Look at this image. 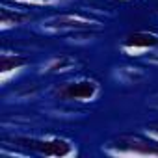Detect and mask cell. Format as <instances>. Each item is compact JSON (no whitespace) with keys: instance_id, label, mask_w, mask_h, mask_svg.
Returning a JSON list of instances; mask_svg holds the SVG:
<instances>
[{"instance_id":"obj_1","label":"cell","mask_w":158,"mask_h":158,"mask_svg":"<svg viewBox=\"0 0 158 158\" xmlns=\"http://www.w3.org/2000/svg\"><path fill=\"white\" fill-rule=\"evenodd\" d=\"M11 145L19 149L24 156H50V158H69L76 156V145L65 138L58 136H15Z\"/></svg>"},{"instance_id":"obj_2","label":"cell","mask_w":158,"mask_h":158,"mask_svg":"<svg viewBox=\"0 0 158 158\" xmlns=\"http://www.w3.org/2000/svg\"><path fill=\"white\" fill-rule=\"evenodd\" d=\"M104 152L110 156H125V158H158V143L149 136L125 134L106 143Z\"/></svg>"},{"instance_id":"obj_3","label":"cell","mask_w":158,"mask_h":158,"mask_svg":"<svg viewBox=\"0 0 158 158\" xmlns=\"http://www.w3.org/2000/svg\"><path fill=\"white\" fill-rule=\"evenodd\" d=\"M101 26V21L82 13H60L43 21L41 28L48 34H82Z\"/></svg>"},{"instance_id":"obj_4","label":"cell","mask_w":158,"mask_h":158,"mask_svg":"<svg viewBox=\"0 0 158 158\" xmlns=\"http://www.w3.org/2000/svg\"><path fill=\"white\" fill-rule=\"evenodd\" d=\"M99 93L101 86L93 78H74V80L63 82L56 89V97L69 102H91L99 97Z\"/></svg>"},{"instance_id":"obj_5","label":"cell","mask_w":158,"mask_h":158,"mask_svg":"<svg viewBox=\"0 0 158 158\" xmlns=\"http://www.w3.org/2000/svg\"><path fill=\"white\" fill-rule=\"evenodd\" d=\"M156 48H158V34L145 32V30L128 34L121 43V50L130 58H141Z\"/></svg>"},{"instance_id":"obj_6","label":"cell","mask_w":158,"mask_h":158,"mask_svg":"<svg viewBox=\"0 0 158 158\" xmlns=\"http://www.w3.org/2000/svg\"><path fill=\"white\" fill-rule=\"evenodd\" d=\"M28 63V60L21 54H13V52H4L0 58V82L6 84L8 80L21 73V69H24V65Z\"/></svg>"},{"instance_id":"obj_7","label":"cell","mask_w":158,"mask_h":158,"mask_svg":"<svg viewBox=\"0 0 158 158\" xmlns=\"http://www.w3.org/2000/svg\"><path fill=\"white\" fill-rule=\"evenodd\" d=\"M21 6H15V8H10L8 4H4L0 8V28L2 30H10L13 26H19L23 23H26L30 19V15L24 11V10H19Z\"/></svg>"},{"instance_id":"obj_8","label":"cell","mask_w":158,"mask_h":158,"mask_svg":"<svg viewBox=\"0 0 158 158\" xmlns=\"http://www.w3.org/2000/svg\"><path fill=\"white\" fill-rule=\"evenodd\" d=\"M74 65H76V61H74L71 56H56V58H52V60L47 61V65H45V73L58 74V73L71 71Z\"/></svg>"},{"instance_id":"obj_9","label":"cell","mask_w":158,"mask_h":158,"mask_svg":"<svg viewBox=\"0 0 158 158\" xmlns=\"http://www.w3.org/2000/svg\"><path fill=\"white\" fill-rule=\"evenodd\" d=\"M6 2L21 8H47V6H58L67 0H6Z\"/></svg>"},{"instance_id":"obj_10","label":"cell","mask_w":158,"mask_h":158,"mask_svg":"<svg viewBox=\"0 0 158 158\" xmlns=\"http://www.w3.org/2000/svg\"><path fill=\"white\" fill-rule=\"evenodd\" d=\"M121 78L127 82V84H138L141 78H143V73L139 71V69H132V67H125L123 71H121Z\"/></svg>"},{"instance_id":"obj_11","label":"cell","mask_w":158,"mask_h":158,"mask_svg":"<svg viewBox=\"0 0 158 158\" xmlns=\"http://www.w3.org/2000/svg\"><path fill=\"white\" fill-rule=\"evenodd\" d=\"M145 136H149L151 139H154L158 143V123H152L145 128Z\"/></svg>"},{"instance_id":"obj_12","label":"cell","mask_w":158,"mask_h":158,"mask_svg":"<svg viewBox=\"0 0 158 158\" xmlns=\"http://www.w3.org/2000/svg\"><path fill=\"white\" fill-rule=\"evenodd\" d=\"M147 61H149V63H154V65H158V48H156V50H152V52L147 56Z\"/></svg>"},{"instance_id":"obj_13","label":"cell","mask_w":158,"mask_h":158,"mask_svg":"<svg viewBox=\"0 0 158 158\" xmlns=\"http://www.w3.org/2000/svg\"><path fill=\"white\" fill-rule=\"evenodd\" d=\"M156 106H158V101H156Z\"/></svg>"}]
</instances>
